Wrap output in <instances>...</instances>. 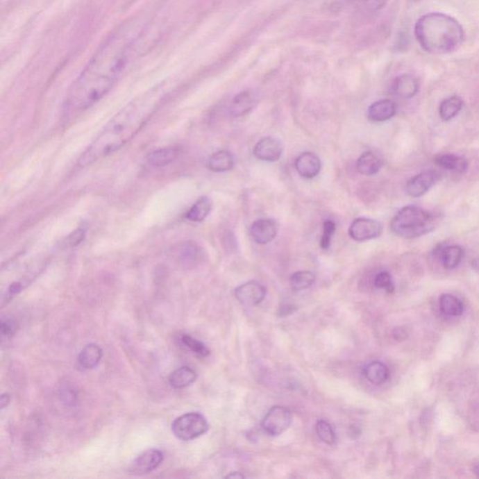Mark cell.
Here are the masks:
<instances>
[{
	"instance_id": "obj_1",
	"label": "cell",
	"mask_w": 479,
	"mask_h": 479,
	"mask_svg": "<svg viewBox=\"0 0 479 479\" xmlns=\"http://www.w3.org/2000/svg\"><path fill=\"white\" fill-rule=\"evenodd\" d=\"M138 37V28L126 26L99 47L67 94L65 106L69 112L85 111L110 92L125 69Z\"/></svg>"
},
{
	"instance_id": "obj_2",
	"label": "cell",
	"mask_w": 479,
	"mask_h": 479,
	"mask_svg": "<svg viewBox=\"0 0 479 479\" xmlns=\"http://www.w3.org/2000/svg\"><path fill=\"white\" fill-rule=\"evenodd\" d=\"M162 98L160 91H151L126 105L86 148L78 160V165L85 168L121 149L149 122Z\"/></svg>"
},
{
	"instance_id": "obj_3",
	"label": "cell",
	"mask_w": 479,
	"mask_h": 479,
	"mask_svg": "<svg viewBox=\"0 0 479 479\" xmlns=\"http://www.w3.org/2000/svg\"><path fill=\"white\" fill-rule=\"evenodd\" d=\"M415 36L422 49L432 55H445L458 49L464 40V31L456 19L446 13L422 15L415 25Z\"/></svg>"
},
{
	"instance_id": "obj_4",
	"label": "cell",
	"mask_w": 479,
	"mask_h": 479,
	"mask_svg": "<svg viewBox=\"0 0 479 479\" xmlns=\"http://www.w3.org/2000/svg\"><path fill=\"white\" fill-rule=\"evenodd\" d=\"M435 217L417 206L403 207L390 222L392 233L403 239L424 235L435 230Z\"/></svg>"
},
{
	"instance_id": "obj_5",
	"label": "cell",
	"mask_w": 479,
	"mask_h": 479,
	"mask_svg": "<svg viewBox=\"0 0 479 479\" xmlns=\"http://www.w3.org/2000/svg\"><path fill=\"white\" fill-rule=\"evenodd\" d=\"M171 430L178 439L191 441L208 432L209 424L201 414L192 412L178 417L172 423Z\"/></svg>"
},
{
	"instance_id": "obj_6",
	"label": "cell",
	"mask_w": 479,
	"mask_h": 479,
	"mask_svg": "<svg viewBox=\"0 0 479 479\" xmlns=\"http://www.w3.org/2000/svg\"><path fill=\"white\" fill-rule=\"evenodd\" d=\"M292 422V414L289 408L276 405L271 407L261 422V426L271 437H278L286 432Z\"/></svg>"
},
{
	"instance_id": "obj_7",
	"label": "cell",
	"mask_w": 479,
	"mask_h": 479,
	"mask_svg": "<svg viewBox=\"0 0 479 479\" xmlns=\"http://www.w3.org/2000/svg\"><path fill=\"white\" fill-rule=\"evenodd\" d=\"M164 460L162 452L158 449H147L137 456L128 467V472L133 475H144L157 469Z\"/></svg>"
},
{
	"instance_id": "obj_8",
	"label": "cell",
	"mask_w": 479,
	"mask_h": 479,
	"mask_svg": "<svg viewBox=\"0 0 479 479\" xmlns=\"http://www.w3.org/2000/svg\"><path fill=\"white\" fill-rule=\"evenodd\" d=\"M382 228L380 223L376 220L360 217L351 223L348 234L354 241L365 242L380 236Z\"/></svg>"
},
{
	"instance_id": "obj_9",
	"label": "cell",
	"mask_w": 479,
	"mask_h": 479,
	"mask_svg": "<svg viewBox=\"0 0 479 479\" xmlns=\"http://www.w3.org/2000/svg\"><path fill=\"white\" fill-rule=\"evenodd\" d=\"M440 179V174L437 171H426L414 176L406 184V193L410 197L419 198L437 184Z\"/></svg>"
},
{
	"instance_id": "obj_10",
	"label": "cell",
	"mask_w": 479,
	"mask_h": 479,
	"mask_svg": "<svg viewBox=\"0 0 479 479\" xmlns=\"http://www.w3.org/2000/svg\"><path fill=\"white\" fill-rule=\"evenodd\" d=\"M266 289L255 281L244 283L235 289V297L244 306H255L264 300Z\"/></svg>"
},
{
	"instance_id": "obj_11",
	"label": "cell",
	"mask_w": 479,
	"mask_h": 479,
	"mask_svg": "<svg viewBox=\"0 0 479 479\" xmlns=\"http://www.w3.org/2000/svg\"><path fill=\"white\" fill-rule=\"evenodd\" d=\"M254 156L258 160L276 162L281 158L283 147L281 142L274 137H265L258 142L254 148Z\"/></svg>"
},
{
	"instance_id": "obj_12",
	"label": "cell",
	"mask_w": 479,
	"mask_h": 479,
	"mask_svg": "<svg viewBox=\"0 0 479 479\" xmlns=\"http://www.w3.org/2000/svg\"><path fill=\"white\" fill-rule=\"evenodd\" d=\"M277 224L273 219H258L250 228V235L255 243L267 244L277 235Z\"/></svg>"
},
{
	"instance_id": "obj_13",
	"label": "cell",
	"mask_w": 479,
	"mask_h": 479,
	"mask_svg": "<svg viewBox=\"0 0 479 479\" xmlns=\"http://www.w3.org/2000/svg\"><path fill=\"white\" fill-rule=\"evenodd\" d=\"M295 169L303 178L313 179L319 174L321 161L314 153H303L296 158Z\"/></svg>"
},
{
	"instance_id": "obj_14",
	"label": "cell",
	"mask_w": 479,
	"mask_h": 479,
	"mask_svg": "<svg viewBox=\"0 0 479 479\" xmlns=\"http://www.w3.org/2000/svg\"><path fill=\"white\" fill-rule=\"evenodd\" d=\"M258 102V93L255 90H244L234 96L230 105V112L233 117H239L251 112Z\"/></svg>"
},
{
	"instance_id": "obj_15",
	"label": "cell",
	"mask_w": 479,
	"mask_h": 479,
	"mask_svg": "<svg viewBox=\"0 0 479 479\" xmlns=\"http://www.w3.org/2000/svg\"><path fill=\"white\" fill-rule=\"evenodd\" d=\"M396 104L390 99H381L369 107L368 118L373 122H385L396 114Z\"/></svg>"
},
{
	"instance_id": "obj_16",
	"label": "cell",
	"mask_w": 479,
	"mask_h": 479,
	"mask_svg": "<svg viewBox=\"0 0 479 479\" xmlns=\"http://www.w3.org/2000/svg\"><path fill=\"white\" fill-rule=\"evenodd\" d=\"M419 85L415 77L409 74L400 75L394 80L392 91L400 98L409 99L418 93Z\"/></svg>"
},
{
	"instance_id": "obj_17",
	"label": "cell",
	"mask_w": 479,
	"mask_h": 479,
	"mask_svg": "<svg viewBox=\"0 0 479 479\" xmlns=\"http://www.w3.org/2000/svg\"><path fill=\"white\" fill-rule=\"evenodd\" d=\"M383 166V160L376 155V153L368 152L363 153L359 158H358L356 163L357 171L363 176H373L378 174Z\"/></svg>"
},
{
	"instance_id": "obj_18",
	"label": "cell",
	"mask_w": 479,
	"mask_h": 479,
	"mask_svg": "<svg viewBox=\"0 0 479 479\" xmlns=\"http://www.w3.org/2000/svg\"><path fill=\"white\" fill-rule=\"evenodd\" d=\"M363 375L371 383L380 386L389 380L390 373L386 364L376 360L365 366L363 369Z\"/></svg>"
},
{
	"instance_id": "obj_19",
	"label": "cell",
	"mask_w": 479,
	"mask_h": 479,
	"mask_svg": "<svg viewBox=\"0 0 479 479\" xmlns=\"http://www.w3.org/2000/svg\"><path fill=\"white\" fill-rule=\"evenodd\" d=\"M235 160L233 155L226 150L217 151L209 158L207 167L214 172H225L233 168Z\"/></svg>"
},
{
	"instance_id": "obj_20",
	"label": "cell",
	"mask_w": 479,
	"mask_h": 479,
	"mask_svg": "<svg viewBox=\"0 0 479 479\" xmlns=\"http://www.w3.org/2000/svg\"><path fill=\"white\" fill-rule=\"evenodd\" d=\"M179 152L174 147L160 148L148 155L147 161L150 166L161 168L174 162L178 157Z\"/></svg>"
},
{
	"instance_id": "obj_21",
	"label": "cell",
	"mask_w": 479,
	"mask_h": 479,
	"mask_svg": "<svg viewBox=\"0 0 479 479\" xmlns=\"http://www.w3.org/2000/svg\"><path fill=\"white\" fill-rule=\"evenodd\" d=\"M102 356H103V351L98 344H87L81 351L79 357H78V362H79L81 367L90 370V369H94L98 366L99 363L101 362Z\"/></svg>"
},
{
	"instance_id": "obj_22",
	"label": "cell",
	"mask_w": 479,
	"mask_h": 479,
	"mask_svg": "<svg viewBox=\"0 0 479 479\" xmlns=\"http://www.w3.org/2000/svg\"><path fill=\"white\" fill-rule=\"evenodd\" d=\"M196 378H197V375L192 368L183 366L171 373L169 382L174 389H181L190 386Z\"/></svg>"
},
{
	"instance_id": "obj_23",
	"label": "cell",
	"mask_w": 479,
	"mask_h": 479,
	"mask_svg": "<svg viewBox=\"0 0 479 479\" xmlns=\"http://www.w3.org/2000/svg\"><path fill=\"white\" fill-rule=\"evenodd\" d=\"M211 210V200L208 197H201L188 210L185 219L191 222H203L208 217Z\"/></svg>"
},
{
	"instance_id": "obj_24",
	"label": "cell",
	"mask_w": 479,
	"mask_h": 479,
	"mask_svg": "<svg viewBox=\"0 0 479 479\" xmlns=\"http://www.w3.org/2000/svg\"><path fill=\"white\" fill-rule=\"evenodd\" d=\"M439 255L444 267L452 270L461 263L464 250L459 246H445L440 250Z\"/></svg>"
},
{
	"instance_id": "obj_25",
	"label": "cell",
	"mask_w": 479,
	"mask_h": 479,
	"mask_svg": "<svg viewBox=\"0 0 479 479\" xmlns=\"http://www.w3.org/2000/svg\"><path fill=\"white\" fill-rule=\"evenodd\" d=\"M440 309L448 317H461L464 312V305L461 300L451 294H444L440 298Z\"/></svg>"
},
{
	"instance_id": "obj_26",
	"label": "cell",
	"mask_w": 479,
	"mask_h": 479,
	"mask_svg": "<svg viewBox=\"0 0 479 479\" xmlns=\"http://www.w3.org/2000/svg\"><path fill=\"white\" fill-rule=\"evenodd\" d=\"M435 162L444 169L459 172V174L467 171L468 168L467 160L464 158L451 154L438 156L435 158Z\"/></svg>"
},
{
	"instance_id": "obj_27",
	"label": "cell",
	"mask_w": 479,
	"mask_h": 479,
	"mask_svg": "<svg viewBox=\"0 0 479 479\" xmlns=\"http://www.w3.org/2000/svg\"><path fill=\"white\" fill-rule=\"evenodd\" d=\"M462 99L458 96H451L444 99L440 105L439 114L443 120L448 121L456 117L462 108Z\"/></svg>"
},
{
	"instance_id": "obj_28",
	"label": "cell",
	"mask_w": 479,
	"mask_h": 479,
	"mask_svg": "<svg viewBox=\"0 0 479 479\" xmlns=\"http://www.w3.org/2000/svg\"><path fill=\"white\" fill-rule=\"evenodd\" d=\"M290 287L294 292H301L311 287L316 282V276L312 271H301L290 277Z\"/></svg>"
},
{
	"instance_id": "obj_29",
	"label": "cell",
	"mask_w": 479,
	"mask_h": 479,
	"mask_svg": "<svg viewBox=\"0 0 479 479\" xmlns=\"http://www.w3.org/2000/svg\"><path fill=\"white\" fill-rule=\"evenodd\" d=\"M316 430L317 435L323 442L328 444V445H333L336 442L335 430L329 422L324 421V419H319L316 424Z\"/></svg>"
},
{
	"instance_id": "obj_30",
	"label": "cell",
	"mask_w": 479,
	"mask_h": 479,
	"mask_svg": "<svg viewBox=\"0 0 479 479\" xmlns=\"http://www.w3.org/2000/svg\"><path fill=\"white\" fill-rule=\"evenodd\" d=\"M181 342L185 347H187L193 353L198 355L200 357H207L210 355L208 347L203 343V342L197 340V339L191 337L190 335H182Z\"/></svg>"
},
{
	"instance_id": "obj_31",
	"label": "cell",
	"mask_w": 479,
	"mask_h": 479,
	"mask_svg": "<svg viewBox=\"0 0 479 479\" xmlns=\"http://www.w3.org/2000/svg\"><path fill=\"white\" fill-rule=\"evenodd\" d=\"M335 230V223L332 221V220H326V221L323 223V233L321 241H320V246H321L323 250H328L330 249Z\"/></svg>"
},
{
	"instance_id": "obj_32",
	"label": "cell",
	"mask_w": 479,
	"mask_h": 479,
	"mask_svg": "<svg viewBox=\"0 0 479 479\" xmlns=\"http://www.w3.org/2000/svg\"><path fill=\"white\" fill-rule=\"evenodd\" d=\"M375 285L378 289H385L387 293H394L395 287L392 276L387 271H381L375 279Z\"/></svg>"
},
{
	"instance_id": "obj_33",
	"label": "cell",
	"mask_w": 479,
	"mask_h": 479,
	"mask_svg": "<svg viewBox=\"0 0 479 479\" xmlns=\"http://www.w3.org/2000/svg\"><path fill=\"white\" fill-rule=\"evenodd\" d=\"M199 255V246L195 243H187L182 247L181 258L185 263L193 262Z\"/></svg>"
},
{
	"instance_id": "obj_34",
	"label": "cell",
	"mask_w": 479,
	"mask_h": 479,
	"mask_svg": "<svg viewBox=\"0 0 479 479\" xmlns=\"http://www.w3.org/2000/svg\"><path fill=\"white\" fill-rule=\"evenodd\" d=\"M18 329L17 323L12 319H5L1 320V333L3 336H12L15 335Z\"/></svg>"
},
{
	"instance_id": "obj_35",
	"label": "cell",
	"mask_w": 479,
	"mask_h": 479,
	"mask_svg": "<svg viewBox=\"0 0 479 479\" xmlns=\"http://www.w3.org/2000/svg\"><path fill=\"white\" fill-rule=\"evenodd\" d=\"M387 0H364L366 8L370 10H378L384 8Z\"/></svg>"
},
{
	"instance_id": "obj_36",
	"label": "cell",
	"mask_w": 479,
	"mask_h": 479,
	"mask_svg": "<svg viewBox=\"0 0 479 479\" xmlns=\"http://www.w3.org/2000/svg\"><path fill=\"white\" fill-rule=\"evenodd\" d=\"M10 395L8 394H2L1 398H0V405H1V409L6 407L10 403Z\"/></svg>"
},
{
	"instance_id": "obj_37",
	"label": "cell",
	"mask_w": 479,
	"mask_h": 479,
	"mask_svg": "<svg viewBox=\"0 0 479 479\" xmlns=\"http://www.w3.org/2000/svg\"><path fill=\"white\" fill-rule=\"evenodd\" d=\"M226 478H244V476L239 472H233L226 476Z\"/></svg>"
},
{
	"instance_id": "obj_38",
	"label": "cell",
	"mask_w": 479,
	"mask_h": 479,
	"mask_svg": "<svg viewBox=\"0 0 479 479\" xmlns=\"http://www.w3.org/2000/svg\"><path fill=\"white\" fill-rule=\"evenodd\" d=\"M473 268H476V270L479 271V258H476V260H473Z\"/></svg>"
},
{
	"instance_id": "obj_39",
	"label": "cell",
	"mask_w": 479,
	"mask_h": 479,
	"mask_svg": "<svg viewBox=\"0 0 479 479\" xmlns=\"http://www.w3.org/2000/svg\"><path fill=\"white\" fill-rule=\"evenodd\" d=\"M475 473H476V476H478L479 478V465H478V467H476Z\"/></svg>"
}]
</instances>
